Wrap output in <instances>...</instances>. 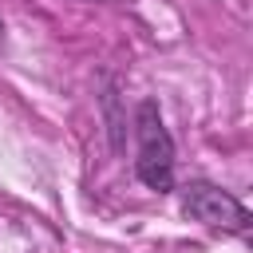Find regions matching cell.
Segmentation results:
<instances>
[{"mask_svg":"<svg viewBox=\"0 0 253 253\" xmlns=\"http://www.w3.org/2000/svg\"><path fill=\"white\" fill-rule=\"evenodd\" d=\"M134 142H138V154H134L138 182L154 194H170L174 190V138L154 99H142L134 111Z\"/></svg>","mask_w":253,"mask_h":253,"instance_id":"6da1fadb","label":"cell"},{"mask_svg":"<svg viewBox=\"0 0 253 253\" xmlns=\"http://www.w3.org/2000/svg\"><path fill=\"white\" fill-rule=\"evenodd\" d=\"M182 213L190 221L213 225V229H229V233H245L249 229V210L221 186L213 182H190L182 190Z\"/></svg>","mask_w":253,"mask_h":253,"instance_id":"7a4b0ae2","label":"cell"},{"mask_svg":"<svg viewBox=\"0 0 253 253\" xmlns=\"http://www.w3.org/2000/svg\"><path fill=\"white\" fill-rule=\"evenodd\" d=\"M115 103H119V95H115V87H107L103 107H107V123H111V146H115V150H123V146H126V138H123V126H126V123L119 119V107H115Z\"/></svg>","mask_w":253,"mask_h":253,"instance_id":"3957f363","label":"cell"}]
</instances>
